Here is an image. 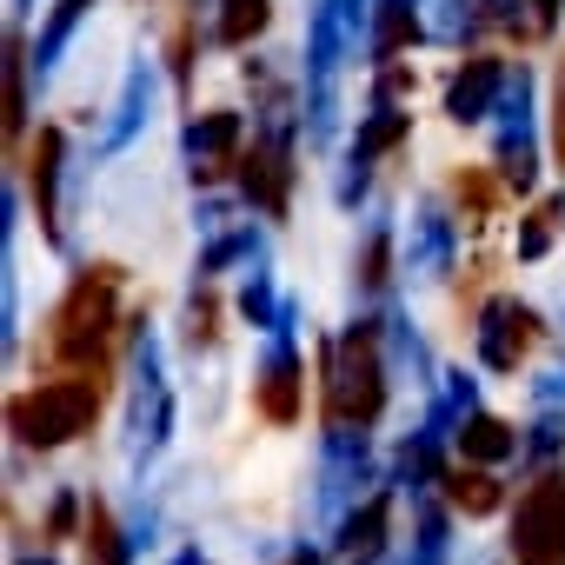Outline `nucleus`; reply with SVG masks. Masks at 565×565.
I'll use <instances>...</instances> for the list:
<instances>
[{"mask_svg":"<svg viewBox=\"0 0 565 565\" xmlns=\"http://www.w3.org/2000/svg\"><path fill=\"white\" fill-rule=\"evenodd\" d=\"M87 552H94V565H120V532H114L107 505L87 512Z\"/></svg>","mask_w":565,"mask_h":565,"instance_id":"nucleus-11","label":"nucleus"},{"mask_svg":"<svg viewBox=\"0 0 565 565\" xmlns=\"http://www.w3.org/2000/svg\"><path fill=\"white\" fill-rule=\"evenodd\" d=\"M512 558H519V565H565V479H539V486L519 499Z\"/></svg>","mask_w":565,"mask_h":565,"instance_id":"nucleus-3","label":"nucleus"},{"mask_svg":"<svg viewBox=\"0 0 565 565\" xmlns=\"http://www.w3.org/2000/svg\"><path fill=\"white\" fill-rule=\"evenodd\" d=\"M446 499L466 512V519H486V512H499V479L492 472H446Z\"/></svg>","mask_w":565,"mask_h":565,"instance_id":"nucleus-6","label":"nucleus"},{"mask_svg":"<svg viewBox=\"0 0 565 565\" xmlns=\"http://www.w3.org/2000/svg\"><path fill=\"white\" fill-rule=\"evenodd\" d=\"M294 565H307V558H294Z\"/></svg>","mask_w":565,"mask_h":565,"instance_id":"nucleus-17","label":"nucleus"},{"mask_svg":"<svg viewBox=\"0 0 565 565\" xmlns=\"http://www.w3.org/2000/svg\"><path fill=\"white\" fill-rule=\"evenodd\" d=\"M459 446H466V459H505L512 452V433H505V419H472L459 433Z\"/></svg>","mask_w":565,"mask_h":565,"instance_id":"nucleus-9","label":"nucleus"},{"mask_svg":"<svg viewBox=\"0 0 565 565\" xmlns=\"http://www.w3.org/2000/svg\"><path fill=\"white\" fill-rule=\"evenodd\" d=\"M399 134H406V120H380V127H373V134L360 140V153H380V147H393Z\"/></svg>","mask_w":565,"mask_h":565,"instance_id":"nucleus-15","label":"nucleus"},{"mask_svg":"<svg viewBox=\"0 0 565 565\" xmlns=\"http://www.w3.org/2000/svg\"><path fill=\"white\" fill-rule=\"evenodd\" d=\"M486 87H492V61H479V67H472V81H459V87H452V107H459V114H472V107L486 100Z\"/></svg>","mask_w":565,"mask_h":565,"instance_id":"nucleus-13","label":"nucleus"},{"mask_svg":"<svg viewBox=\"0 0 565 565\" xmlns=\"http://www.w3.org/2000/svg\"><path fill=\"white\" fill-rule=\"evenodd\" d=\"M380 545H386V499H373V505L347 525L340 558H347V565H373V558H380Z\"/></svg>","mask_w":565,"mask_h":565,"instance_id":"nucleus-5","label":"nucleus"},{"mask_svg":"<svg viewBox=\"0 0 565 565\" xmlns=\"http://www.w3.org/2000/svg\"><path fill=\"white\" fill-rule=\"evenodd\" d=\"M259 413L266 419H300V380H294V360H279L273 373H266V386H259Z\"/></svg>","mask_w":565,"mask_h":565,"instance_id":"nucleus-7","label":"nucleus"},{"mask_svg":"<svg viewBox=\"0 0 565 565\" xmlns=\"http://www.w3.org/2000/svg\"><path fill=\"white\" fill-rule=\"evenodd\" d=\"M459 200H466L472 213H492V200H499V193H492V180H486V173H459Z\"/></svg>","mask_w":565,"mask_h":565,"instance_id":"nucleus-14","label":"nucleus"},{"mask_svg":"<svg viewBox=\"0 0 565 565\" xmlns=\"http://www.w3.org/2000/svg\"><path fill=\"white\" fill-rule=\"evenodd\" d=\"M239 167H246V186H259V193H266V206H273V213L287 206V173H279V160H266V153H246Z\"/></svg>","mask_w":565,"mask_h":565,"instance_id":"nucleus-10","label":"nucleus"},{"mask_svg":"<svg viewBox=\"0 0 565 565\" xmlns=\"http://www.w3.org/2000/svg\"><path fill=\"white\" fill-rule=\"evenodd\" d=\"M380 399H386V386H380V340H373V333H353V340L340 347L333 380H327V413L366 426V419L380 413Z\"/></svg>","mask_w":565,"mask_h":565,"instance_id":"nucleus-4","label":"nucleus"},{"mask_svg":"<svg viewBox=\"0 0 565 565\" xmlns=\"http://www.w3.org/2000/svg\"><path fill=\"white\" fill-rule=\"evenodd\" d=\"M539 14H545V21H552V14H558V0H539Z\"/></svg>","mask_w":565,"mask_h":565,"instance_id":"nucleus-16","label":"nucleus"},{"mask_svg":"<svg viewBox=\"0 0 565 565\" xmlns=\"http://www.w3.org/2000/svg\"><path fill=\"white\" fill-rule=\"evenodd\" d=\"M266 28V0H233V8H226V41H246V34H259Z\"/></svg>","mask_w":565,"mask_h":565,"instance_id":"nucleus-12","label":"nucleus"},{"mask_svg":"<svg viewBox=\"0 0 565 565\" xmlns=\"http://www.w3.org/2000/svg\"><path fill=\"white\" fill-rule=\"evenodd\" d=\"M54 160H61V134H41L34 140V206L47 233H54Z\"/></svg>","mask_w":565,"mask_h":565,"instance_id":"nucleus-8","label":"nucleus"},{"mask_svg":"<svg viewBox=\"0 0 565 565\" xmlns=\"http://www.w3.org/2000/svg\"><path fill=\"white\" fill-rule=\"evenodd\" d=\"M100 373H74V380H47L34 393H21L8 406V426L28 439V446H61V439H81L100 413Z\"/></svg>","mask_w":565,"mask_h":565,"instance_id":"nucleus-1","label":"nucleus"},{"mask_svg":"<svg viewBox=\"0 0 565 565\" xmlns=\"http://www.w3.org/2000/svg\"><path fill=\"white\" fill-rule=\"evenodd\" d=\"M114 287H120V266H87L67 300L54 307V353L74 360V366H94V353L107 347V327H114Z\"/></svg>","mask_w":565,"mask_h":565,"instance_id":"nucleus-2","label":"nucleus"}]
</instances>
